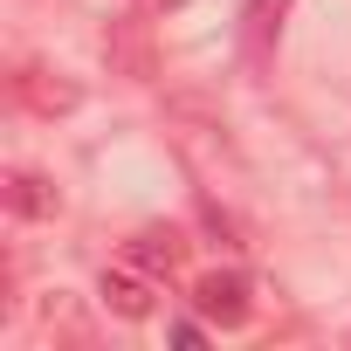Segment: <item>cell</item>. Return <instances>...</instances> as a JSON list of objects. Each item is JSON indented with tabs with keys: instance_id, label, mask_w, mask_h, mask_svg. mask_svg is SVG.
Masks as SVG:
<instances>
[{
	"instance_id": "cell-4",
	"label": "cell",
	"mask_w": 351,
	"mask_h": 351,
	"mask_svg": "<svg viewBox=\"0 0 351 351\" xmlns=\"http://www.w3.org/2000/svg\"><path fill=\"white\" fill-rule=\"evenodd\" d=\"M124 262H138L145 276H172L186 262V241H180V228H138L124 241Z\"/></svg>"
},
{
	"instance_id": "cell-2",
	"label": "cell",
	"mask_w": 351,
	"mask_h": 351,
	"mask_svg": "<svg viewBox=\"0 0 351 351\" xmlns=\"http://www.w3.org/2000/svg\"><path fill=\"white\" fill-rule=\"evenodd\" d=\"M152 282H158V276H145L138 262H124V269H104L97 296L110 303V317H124V324H145V317H152Z\"/></svg>"
},
{
	"instance_id": "cell-5",
	"label": "cell",
	"mask_w": 351,
	"mask_h": 351,
	"mask_svg": "<svg viewBox=\"0 0 351 351\" xmlns=\"http://www.w3.org/2000/svg\"><path fill=\"white\" fill-rule=\"evenodd\" d=\"M0 193H8V214H21V221H56V207H62L42 172H21V165L0 180Z\"/></svg>"
},
{
	"instance_id": "cell-7",
	"label": "cell",
	"mask_w": 351,
	"mask_h": 351,
	"mask_svg": "<svg viewBox=\"0 0 351 351\" xmlns=\"http://www.w3.org/2000/svg\"><path fill=\"white\" fill-rule=\"evenodd\" d=\"M138 8H152V14H172V8H186V0H138Z\"/></svg>"
},
{
	"instance_id": "cell-1",
	"label": "cell",
	"mask_w": 351,
	"mask_h": 351,
	"mask_svg": "<svg viewBox=\"0 0 351 351\" xmlns=\"http://www.w3.org/2000/svg\"><path fill=\"white\" fill-rule=\"evenodd\" d=\"M193 310H200L207 324H221V330L248 324V276H234V269H207V276L193 282Z\"/></svg>"
},
{
	"instance_id": "cell-6",
	"label": "cell",
	"mask_w": 351,
	"mask_h": 351,
	"mask_svg": "<svg viewBox=\"0 0 351 351\" xmlns=\"http://www.w3.org/2000/svg\"><path fill=\"white\" fill-rule=\"evenodd\" d=\"M276 14H282V0H255L248 8V56H269V28H282Z\"/></svg>"
},
{
	"instance_id": "cell-3",
	"label": "cell",
	"mask_w": 351,
	"mask_h": 351,
	"mask_svg": "<svg viewBox=\"0 0 351 351\" xmlns=\"http://www.w3.org/2000/svg\"><path fill=\"white\" fill-rule=\"evenodd\" d=\"M14 97H21L28 110H42V117H62V110H76V104H83V90H76L69 76L42 69V62H28V69L14 76Z\"/></svg>"
}]
</instances>
